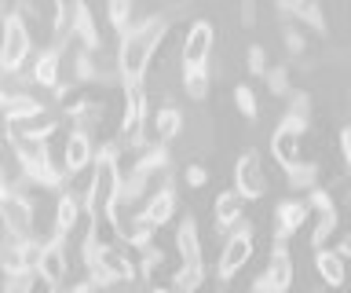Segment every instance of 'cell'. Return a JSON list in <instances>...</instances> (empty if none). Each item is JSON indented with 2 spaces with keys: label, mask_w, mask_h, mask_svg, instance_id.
<instances>
[{
  "label": "cell",
  "mask_w": 351,
  "mask_h": 293,
  "mask_svg": "<svg viewBox=\"0 0 351 293\" xmlns=\"http://www.w3.org/2000/svg\"><path fill=\"white\" fill-rule=\"evenodd\" d=\"M165 19L161 15H150L143 19V23L128 26L125 34H121V48H117V73L125 84H139L147 81V70H150V59L154 51H158L161 37H165Z\"/></svg>",
  "instance_id": "6da1fadb"
},
{
  "label": "cell",
  "mask_w": 351,
  "mask_h": 293,
  "mask_svg": "<svg viewBox=\"0 0 351 293\" xmlns=\"http://www.w3.org/2000/svg\"><path fill=\"white\" fill-rule=\"evenodd\" d=\"M117 198H121V147L106 143L95 147V161L92 172H88V187L81 191V202L88 216H99V213H114Z\"/></svg>",
  "instance_id": "7a4b0ae2"
},
{
  "label": "cell",
  "mask_w": 351,
  "mask_h": 293,
  "mask_svg": "<svg viewBox=\"0 0 351 293\" xmlns=\"http://www.w3.org/2000/svg\"><path fill=\"white\" fill-rule=\"evenodd\" d=\"M33 51V34L22 12L0 19V73H19Z\"/></svg>",
  "instance_id": "3957f363"
},
{
  "label": "cell",
  "mask_w": 351,
  "mask_h": 293,
  "mask_svg": "<svg viewBox=\"0 0 351 293\" xmlns=\"http://www.w3.org/2000/svg\"><path fill=\"white\" fill-rule=\"evenodd\" d=\"M48 290H59L66 279H70V253H66V238L51 235L48 242H40V253H37V268H33Z\"/></svg>",
  "instance_id": "277c9868"
},
{
  "label": "cell",
  "mask_w": 351,
  "mask_h": 293,
  "mask_svg": "<svg viewBox=\"0 0 351 293\" xmlns=\"http://www.w3.org/2000/svg\"><path fill=\"white\" fill-rule=\"evenodd\" d=\"M213 45H216V26L208 19H197V23L186 30L183 40V70H208V59H213Z\"/></svg>",
  "instance_id": "5b68a950"
},
{
  "label": "cell",
  "mask_w": 351,
  "mask_h": 293,
  "mask_svg": "<svg viewBox=\"0 0 351 293\" xmlns=\"http://www.w3.org/2000/svg\"><path fill=\"white\" fill-rule=\"evenodd\" d=\"M238 194L241 202H256L267 194V180H263V165H260V154L256 150H245V154L238 158L234 165V187H230Z\"/></svg>",
  "instance_id": "8992f818"
},
{
  "label": "cell",
  "mask_w": 351,
  "mask_h": 293,
  "mask_svg": "<svg viewBox=\"0 0 351 293\" xmlns=\"http://www.w3.org/2000/svg\"><path fill=\"white\" fill-rule=\"evenodd\" d=\"M249 257H252V231H249V227L245 224H241L238 227V231L234 235H230L227 238V246H223V253H219V264H216V275L219 279H234L238 275V271L241 268H245L249 264Z\"/></svg>",
  "instance_id": "52a82bcc"
},
{
  "label": "cell",
  "mask_w": 351,
  "mask_h": 293,
  "mask_svg": "<svg viewBox=\"0 0 351 293\" xmlns=\"http://www.w3.org/2000/svg\"><path fill=\"white\" fill-rule=\"evenodd\" d=\"M92 161H95V139H92V132L73 128L70 139H66V147H62V172H66V176H81V172L92 169Z\"/></svg>",
  "instance_id": "ba28073f"
},
{
  "label": "cell",
  "mask_w": 351,
  "mask_h": 293,
  "mask_svg": "<svg viewBox=\"0 0 351 293\" xmlns=\"http://www.w3.org/2000/svg\"><path fill=\"white\" fill-rule=\"evenodd\" d=\"M256 286L267 290V293H285L293 286V257H289V249H285V242H274V257H271V264L263 268V275L256 279Z\"/></svg>",
  "instance_id": "9c48e42d"
},
{
  "label": "cell",
  "mask_w": 351,
  "mask_h": 293,
  "mask_svg": "<svg viewBox=\"0 0 351 293\" xmlns=\"http://www.w3.org/2000/svg\"><path fill=\"white\" fill-rule=\"evenodd\" d=\"M81 216H84V202H81V194L70 191V187H62V191H59V198H55L51 231L59 235V238H66L77 224H81Z\"/></svg>",
  "instance_id": "30bf717a"
},
{
  "label": "cell",
  "mask_w": 351,
  "mask_h": 293,
  "mask_svg": "<svg viewBox=\"0 0 351 293\" xmlns=\"http://www.w3.org/2000/svg\"><path fill=\"white\" fill-rule=\"evenodd\" d=\"M307 213H311V205H307V202H296V198L282 202L278 213H274V238H278V242H289V238L304 227Z\"/></svg>",
  "instance_id": "8fae6325"
},
{
  "label": "cell",
  "mask_w": 351,
  "mask_h": 293,
  "mask_svg": "<svg viewBox=\"0 0 351 293\" xmlns=\"http://www.w3.org/2000/svg\"><path fill=\"white\" fill-rule=\"evenodd\" d=\"M176 205H180V202H176V191L172 187H161V191H154L150 198H147V205L139 209V216L147 224H154V227H165L176 216Z\"/></svg>",
  "instance_id": "7c38bea8"
},
{
  "label": "cell",
  "mask_w": 351,
  "mask_h": 293,
  "mask_svg": "<svg viewBox=\"0 0 351 293\" xmlns=\"http://www.w3.org/2000/svg\"><path fill=\"white\" fill-rule=\"evenodd\" d=\"M271 154H274V161H278L282 169H289V165L300 161V136H296L285 121L274 128V136H271Z\"/></svg>",
  "instance_id": "4fadbf2b"
},
{
  "label": "cell",
  "mask_w": 351,
  "mask_h": 293,
  "mask_svg": "<svg viewBox=\"0 0 351 293\" xmlns=\"http://www.w3.org/2000/svg\"><path fill=\"white\" fill-rule=\"evenodd\" d=\"M176 249H180V260L191 268H205V257H202V238H197V224L186 216L176 231Z\"/></svg>",
  "instance_id": "5bb4252c"
},
{
  "label": "cell",
  "mask_w": 351,
  "mask_h": 293,
  "mask_svg": "<svg viewBox=\"0 0 351 293\" xmlns=\"http://www.w3.org/2000/svg\"><path fill=\"white\" fill-rule=\"evenodd\" d=\"M315 271L326 286H344V279H348L344 257H340L337 249H315Z\"/></svg>",
  "instance_id": "9a60e30c"
},
{
  "label": "cell",
  "mask_w": 351,
  "mask_h": 293,
  "mask_svg": "<svg viewBox=\"0 0 351 293\" xmlns=\"http://www.w3.org/2000/svg\"><path fill=\"white\" fill-rule=\"evenodd\" d=\"M73 37L81 40L84 51H99V45H103L99 26H95V15H92V8H88L84 0L77 4V15H73Z\"/></svg>",
  "instance_id": "2e32d148"
},
{
  "label": "cell",
  "mask_w": 351,
  "mask_h": 293,
  "mask_svg": "<svg viewBox=\"0 0 351 293\" xmlns=\"http://www.w3.org/2000/svg\"><path fill=\"white\" fill-rule=\"evenodd\" d=\"M59 51H44V56L37 59V62H33V70H29V81L33 84H40V89H51V92H59L62 89V84H59Z\"/></svg>",
  "instance_id": "e0dca14e"
},
{
  "label": "cell",
  "mask_w": 351,
  "mask_h": 293,
  "mask_svg": "<svg viewBox=\"0 0 351 293\" xmlns=\"http://www.w3.org/2000/svg\"><path fill=\"white\" fill-rule=\"evenodd\" d=\"M154 132H158L161 143H169L183 132V110L180 106H161L158 114H154Z\"/></svg>",
  "instance_id": "ac0fdd59"
},
{
  "label": "cell",
  "mask_w": 351,
  "mask_h": 293,
  "mask_svg": "<svg viewBox=\"0 0 351 293\" xmlns=\"http://www.w3.org/2000/svg\"><path fill=\"white\" fill-rule=\"evenodd\" d=\"M241 205H245V202H241L234 191H223V194L216 198V209H213L216 224H219V227H234V224L241 220Z\"/></svg>",
  "instance_id": "d6986e66"
},
{
  "label": "cell",
  "mask_w": 351,
  "mask_h": 293,
  "mask_svg": "<svg viewBox=\"0 0 351 293\" xmlns=\"http://www.w3.org/2000/svg\"><path fill=\"white\" fill-rule=\"evenodd\" d=\"M202 282H205V268L183 264V268H176V275L169 282V293H197V290H202Z\"/></svg>",
  "instance_id": "ffe728a7"
},
{
  "label": "cell",
  "mask_w": 351,
  "mask_h": 293,
  "mask_svg": "<svg viewBox=\"0 0 351 293\" xmlns=\"http://www.w3.org/2000/svg\"><path fill=\"white\" fill-rule=\"evenodd\" d=\"M165 165H169V147H165V143H150V147H143V154L136 161V172L154 176V172H161Z\"/></svg>",
  "instance_id": "44dd1931"
},
{
  "label": "cell",
  "mask_w": 351,
  "mask_h": 293,
  "mask_svg": "<svg viewBox=\"0 0 351 293\" xmlns=\"http://www.w3.org/2000/svg\"><path fill=\"white\" fill-rule=\"evenodd\" d=\"M106 19L117 34H125L132 26V0H106Z\"/></svg>",
  "instance_id": "7402d4cb"
},
{
  "label": "cell",
  "mask_w": 351,
  "mask_h": 293,
  "mask_svg": "<svg viewBox=\"0 0 351 293\" xmlns=\"http://www.w3.org/2000/svg\"><path fill=\"white\" fill-rule=\"evenodd\" d=\"M315 176H318V165H311V161H296V165L285 169L289 187H315Z\"/></svg>",
  "instance_id": "603a6c76"
},
{
  "label": "cell",
  "mask_w": 351,
  "mask_h": 293,
  "mask_svg": "<svg viewBox=\"0 0 351 293\" xmlns=\"http://www.w3.org/2000/svg\"><path fill=\"white\" fill-rule=\"evenodd\" d=\"M293 15L304 19V23H311L315 30H326V15H322V8H318V0H293Z\"/></svg>",
  "instance_id": "cb8c5ba5"
},
{
  "label": "cell",
  "mask_w": 351,
  "mask_h": 293,
  "mask_svg": "<svg viewBox=\"0 0 351 293\" xmlns=\"http://www.w3.org/2000/svg\"><path fill=\"white\" fill-rule=\"evenodd\" d=\"M183 89L191 99H205L208 95V70H183Z\"/></svg>",
  "instance_id": "d4e9b609"
},
{
  "label": "cell",
  "mask_w": 351,
  "mask_h": 293,
  "mask_svg": "<svg viewBox=\"0 0 351 293\" xmlns=\"http://www.w3.org/2000/svg\"><path fill=\"white\" fill-rule=\"evenodd\" d=\"M337 235V213H318V224H315V235H311V246L315 249H326V242Z\"/></svg>",
  "instance_id": "484cf974"
},
{
  "label": "cell",
  "mask_w": 351,
  "mask_h": 293,
  "mask_svg": "<svg viewBox=\"0 0 351 293\" xmlns=\"http://www.w3.org/2000/svg\"><path fill=\"white\" fill-rule=\"evenodd\" d=\"M234 103H238L241 117H249V121H256V114H260V103H256V92H252L249 84H234Z\"/></svg>",
  "instance_id": "4316f807"
},
{
  "label": "cell",
  "mask_w": 351,
  "mask_h": 293,
  "mask_svg": "<svg viewBox=\"0 0 351 293\" xmlns=\"http://www.w3.org/2000/svg\"><path fill=\"white\" fill-rule=\"evenodd\" d=\"M4 293H37V275H8L4 282Z\"/></svg>",
  "instance_id": "83f0119b"
},
{
  "label": "cell",
  "mask_w": 351,
  "mask_h": 293,
  "mask_svg": "<svg viewBox=\"0 0 351 293\" xmlns=\"http://www.w3.org/2000/svg\"><path fill=\"white\" fill-rule=\"evenodd\" d=\"M249 73H256V78H260V73H267V51H263L260 45L249 48Z\"/></svg>",
  "instance_id": "f1b7e54d"
},
{
  "label": "cell",
  "mask_w": 351,
  "mask_h": 293,
  "mask_svg": "<svg viewBox=\"0 0 351 293\" xmlns=\"http://www.w3.org/2000/svg\"><path fill=\"white\" fill-rule=\"evenodd\" d=\"M183 180H186V187H205V183H208V169L205 165H186Z\"/></svg>",
  "instance_id": "f546056e"
},
{
  "label": "cell",
  "mask_w": 351,
  "mask_h": 293,
  "mask_svg": "<svg viewBox=\"0 0 351 293\" xmlns=\"http://www.w3.org/2000/svg\"><path fill=\"white\" fill-rule=\"evenodd\" d=\"M267 81H271V92L274 95H282L289 84H285V70H267Z\"/></svg>",
  "instance_id": "4dcf8cb0"
},
{
  "label": "cell",
  "mask_w": 351,
  "mask_h": 293,
  "mask_svg": "<svg viewBox=\"0 0 351 293\" xmlns=\"http://www.w3.org/2000/svg\"><path fill=\"white\" fill-rule=\"evenodd\" d=\"M285 48H289L293 56H300V51H304V37L296 34V30H285Z\"/></svg>",
  "instance_id": "1f68e13d"
},
{
  "label": "cell",
  "mask_w": 351,
  "mask_h": 293,
  "mask_svg": "<svg viewBox=\"0 0 351 293\" xmlns=\"http://www.w3.org/2000/svg\"><path fill=\"white\" fill-rule=\"evenodd\" d=\"M340 154H344V161L351 165V125L340 128Z\"/></svg>",
  "instance_id": "d6a6232c"
},
{
  "label": "cell",
  "mask_w": 351,
  "mask_h": 293,
  "mask_svg": "<svg viewBox=\"0 0 351 293\" xmlns=\"http://www.w3.org/2000/svg\"><path fill=\"white\" fill-rule=\"evenodd\" d=\"M241 23L245 26L256 23V0H241Z\"/></svg>",
  "instance_id": "836d02e7"
},
{
  "label": "cell",
  "mask_w": 351,
  "mask_h": 293,
  "mask_svg": "<svg viewBox=\"0 0 351 293\" xmlns=\"http://www.w3.org/2000/svg\"><path fill=\"white\" fill-rule=\"evenodd\" d=\"M337 253L344 257V260H351V235H340V242H337Z\"/></svg>",
  "instance_id": "e575fe53"
}]
</instances>
